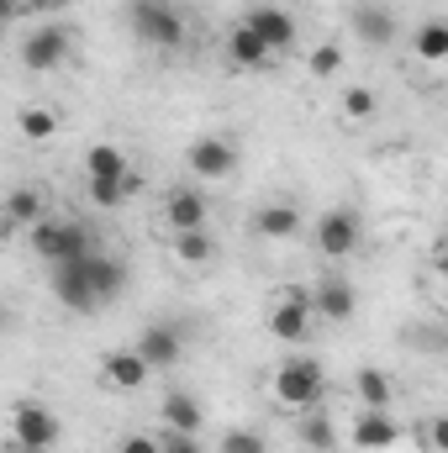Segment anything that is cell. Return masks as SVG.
<instances>
[{"mask_svg": "<svg viewBox=\"0 0 448 453\" xmlns=\"http://www.w3.org/2000/svg\"><path fill=\"white\" fill-rule=\"evenodd\" d=\"M27 242H32V253L53 269V264H69V258H90L101 242H96V232L85 222H64V217H42V222L27 232Z\"/></svg>", "mask_w": 448, "mask_h": 453, "instance_id": "obj_1", "label": "cell"}, {"mask_svg": "<svg viewBox=\"0 0 448 453\" xmlns=\"http://www.w3.org/2000/svg\"><path fill=\"white\" fill-rule=\"evenodd\" d=\"M322 395H328V374L317 358H285L274 369V401L285 411H317Z\"/></svg>", "mask_w": 448, "mask_h": 453, "instance_id": "obj_2", "label": "cell"}, {"mask_svg": "<svg viewBox=\"0 0 448 453\" xmlns=\"http://www.w3.org/2000/svg\"><path fill=\"white\" fill-rule=\"evenodd\" d=\"M127 27H132L148 48H164V53L185 48V16H180V5H169V0H127Z\"/></svg>", "mask_w": 448, "mask_h": 453, "instance_id": "obj_3", "label": "cell"}, {"mask_svg": "<svg viewBox=\"0 0 448 453\" xmlns=\"http://www.w3.org/2000/svg\"><path fill=\"white\" fill-rule=\"evenodd\" d=\"M58 438H64V422H58L53 406L16 401V411H11V449L16 453H53Z\"/></svg>", "mask_w": 448, "mask_h": 453, "instance_id": "obj_4", "label": "cell"}, {"mask_svg": "<svg viewBox=\"0 0 448 453\" xmlns=\"http://www.w3.org/2000/svg\"><path fill=\"white\" fill-rule=\"evenodd\" d=\"M96 253H101V248H96ZM48 290H53L69 311H80V317H96V311L106 306V296H101V285H96V274H90V258L53 264V269H48Z\"/></svg>", "mask_w": 448, "mask_h": 453, "instance_id": "obj_5", "label": "cell"}, {"mask_svg": "<svg viewBox=\"0 0 448 453\" xmlns=\"http://www.w3.org/2000/svg\"><path fill=\"white\" fill-rule=\"evenodd\" d=\"M359 237H364V222H359V211H348V206H333V211H322V217L312 222V242H317V253H322L328 264H343V258L359 248Z\"/></svg>", "mask_w": 448, "mask_h": 453, "instance_id": "obj_6", "label": "cell"}, {"mask_svg": "<svg viewBox=\"0 0 448 453\" xmlns=\"http://www.w3.org/2000/svg\"><path fill=\"white\" fill-rule=\"evenodd\" d=\"M69 53H74V37H69V27H58V21H42V27H32V32L21 37V64L37 69V74L64 69Z\"/></svg>", "mask_w": 448, "mask_h": 453, "instance_id": "obj_7", "label": "cell"}, {"mask_svg": "<svg viewBox=\"0 0 448 453\" xmlns=\"http://www.w3.org/2000/svg\"><path fill=\"white\" fill-rule=\"evenodd\" d=\"M185 169H190L201 185H217V180H227V174L237 169V142H227V137H196V142L185 148Z\"/></svg>", "mask_w": 448, "mask_h": 453, "instance_id": "obj_8", "label": "cell"}, {"mask_svg": "<svg viewBox=\"0 0 448 453\" xmlns=\"http://www.w3.org/2000/svg\"><path fill=\"white\" fill-rule=\"evenodd\" d=\"M312 317H317L312 290H285V296L274 301V311H269V333L296 348V342H306V333H312Z\"/></svg>", "mask_w": 448, "mask_h": 453, "instance_id": "obj_9", "label": "cell"}, {"mask_svg": "<svg viewBox=\"0 0 448 453\" xmlns=\"http://www.w3.org/2000/svg\"><path fill=\"white\" fill-rule=\"evenodd\" d=\"M312 306H317L322 322H353V311H359V290H353L348 274L328 269V274L312 285Z\"/></svg>", "mask_w": 448, "mask_h": 453, "instance_id": "obj_10", "label": "cell"}, {"mask_svg": "<svg viewBox=\"0 0 448 453\" xmlns=\"http://www.w3.org/2000/svg\"><path fill=\"white\" fill-rule=\"evenodd\" d=\"M348 443H353L359 453H390L396 443H401V427H396L390 411L359 406V417H353V427H348Z\"/></svg>", "mask_w": 448, "mask_h": 453, "instance_id": "obj_11", "label": "cell"}, {"mask_svg": "<svg viewBox=\"0 0 448 453\" xmlns=\"http://www.w3.org/2000/svg\"><path fill=\"white\" fill-rule=\"evenodd\" d=\"M206 222H212L206 190H196V185L169 190V201H164V226H169V237H174V232H196V226H206Z\"/></svg>", "mask_w": 448, "mask_h": 453, "instance_id": "obj_12", "label": "cell"}, {"mask_svg": "<svg viewBox=\"0 0 448 453\" xmlns=\"http://www.w3.org/2000/svg\"><path fill=\"white\" fill-rule=\"evenodd\" d=\"M243 21H248L274 53H290V48H296V16H290L285 5H248Z\"/></svg>", "mask_w": 448, "mask_h": 453, "instance_id": "obj_13", "label": "cell"}, {"mask_svg": "<svg viewBox=\"0 0 448 453\" xmlns=\"http://www.w3.org/2000/svg\"><path fill=\"white\" fill-rule=\"evenodd\" d=\"M153 369H174L180 358H185V327H169V322H153V327H143V338L132 342Z\"/></svg>", "mask_w": 448, "mask_h": 453, "instance_id": "obj_14", "label": "cell"}, {"mask_svg": "<svg viewBox=\"0 0 448 453\" xmlns=\"http://www.w3.org/2000/svg\"><path fill=\"white\" fill-rule=\"evenodd\" d=\"M248 226H253L259 237H269V242H290V237H301V232H306L301 211H296L290 201H269V206H259V211L248 217Z\"/></svg>", "mask_w": 448, "mask_h": 453, "instance_id": "obj_15", "label": "cell"}, {"mask_svg": "<svg viewBox=\"0 0 448 453\" xmlns=\"http://www.w3.org/2000/svg\"><path fill=\"white\" fill-rule=\"evenodd\" d=\"M227 58H232V69H269V64H274V48H269L248 21H237V27L227 32Z\"/></svg>", "mask_w": 448, "mask_h": 453, "instance_id": "obj_16", "label": "cell"}, {"mask_svg": "<svg viewBox=\"0 0 448 453\" xmlns=\"http://www.w3.org/2000/svg\"><path fill=\"white\" fill-rule=\"evenodd\" d=\"M148 374H153V364L137 348H112L106 353V385L112 390H137V385H148Z\"/></svg>", "mask_w": 448, "mask_h": 453, "instance_id": "obj_17", "label": "cell"}, {"mask_svg": "<svg viewBox=\"0 0 448 453\" xmlns=\"http://www.w3.org/2000/svg\"><path fill=\"white\" fill-rule=\"evenodd\" d=\"M353 32L369 42V48H390L396 42V16L385 11V5H353Z\"/></svg>", "mask_w": 448, "mask_h": 453, "instance_id": "obj_18", "label": "cell"}, {"mask_svg": "<svg viewBox=\"0 0 448 453\" xmlns=\"http://www.w3.org/2000/svg\"><path fill=\"white\" fill-rule=\"evenodd\" d=\"M158 417H164V427L169 433H201V401L190 395V390H169L164 401H158Z\"/></svg>", "mask_w": 448, "mask_h": 453, "instance_id": "obj_19", "label": "cell"}, {"mask_svg": "<svg viewBox=\"0 0 448 453\" xmlns=\"http://www.w3.org/2000/svg\"><path fill=\"white\" fill-rule=\"evenodd\" d=\"M42 217H48V211H42V190H37V185H16V190L5 196V226H11V232H32Z\"/></svg>", "mask_w": 448, "mask_h": 453, "instance_id": "obj_20", "label": "cell"}, {"mask_svg": "<svg viewBox=\"0 0 448 453\" xmlns=\"http://www.w3.org/2000/svg\"><path fill=\"white\" fill-rule=\"evenodd\" d=\"M353 395H359V406H369V411H390V401H396V385H390V374H385V369L364 364V369L353 374Z\"/></svg>", "mask_w": 448, "mask_h": 453, "instance_id": "obj_21", "label": "cell"}, {"mask_svg": "<svg viewBox=\"0 0 448 453\" xmlns=\"http://www.w3.org/2000/svg\"><path fill=\"white\" fill-rule=\"evenodd\" d=\"M137 190H143V174H137V169H132L127 180H85V196H90L96 211H116V206H127Z\"/></svg>", "mask_w": 448, "mask_h": 453, "instance_id": "obj_22", "label": "cell"}, {"mask_svg": "<svg viewBox=\"0 0 448 453\" xmlns=\"http://www.w3.org/2000/svg\"><path fill=\"white\" fill-rule=\"evenodd\" d=\"M127 153L116 142H90L85 148V180H127Z\"/></svg>", "mask_w": 448, "mask_h": 453, "instance_id": "obj_23", "label": "cell"}, {"mask_svg": "<svg viewBox=\"0 0 448 453\" xmlns=\"http://www.w3.org/2000/svg\"><path fill=\"white\" fill-rule=\"evenodd\" d=\"M169 248H174V258L180 264H212L217 258V237H212V226H196V232H174L169 237Z\"/></svg>", "mask_w": 448, "mask_h": 453, "instance_id": "obj_24", "label": "cell"}, {"mask_svg": "<svg viewBox=\"0 0 448 453\" xmlns=\"http://www.w3.org/2000/svg\"><path fill=\"white\" fill-rule=\"evenodd\" d=\"M296 438H301L312 453H337V427H333V417H328L322 406L306 411V417L296 422Z\"/></svg>", "mask_w": 448, "mask_h": 453, "instance_id": "obj_25", "label": "cell"}, {"mask_svg": "<svg viewBox=\"0 0 448 453\" xmlns=\"http://www.w3.org/2000/svg\"><path fill=\"white\" fill-rule=\"evenodd\" d=\"M412 48H417L422 64H444L448 58V21H422L412 32Z\"/></svg>", "mask_w": 448, "mask_h": 453, "instance_id": "obj_26", "label": "cell"}, {"mask_svg": "<svg viewBox=\"0 0 448 453\" xmlns=\"http://www.w3.org/2000/svg\"><path fill=\"white\" fill-rule=\"evenodd\" d=\"M16 132H21L27 142H48V137L58 132V116L48 111V106H21V111H16Z\"/></svg>", "mask_w": 448, "mask_h": 453, "instance_id": "obj_27", "label": "cell"}, {"mask_svg": "<svg viewBox=\"0 0 448 453\" xmlns=\"http://www.w3.org/2000/svg\"><path fill=\"white\" fill-rule=\"evenodd\" d=\"M337 106L348 121H369V116H380V96L369 90V85H348L343 96H337Z\"/></svg>", "mask_w": 448, "mask_h": 453, "instance_id": "obj_28", "label": "cell"}, {"mask_svg": "<svg viewBox=\"0 0 448 453\" xmlns=\"http://www.w3.org/2000/svg\"><path fill=\"white\" fill-rule=\"evenodd\" d=\"M217 453H269V443L259 433H248V427H227L217 438Z\"/></svg>", "mask_w": 448, "mask_h": 453, "instance_id": "obj_29", "label": "cell"}, {"mask_svg": "<svg viewBox=\"0 0 448 453\" xmlns=\"http://www.w3.org/2000/svg\"><path fill=\"white\" fill-rule=\"evenodd\" d=\"M306 64H312V74H317V80H333L337 69H343V48H337V42H317Z\"/></svg>", "mask_w": 448, "mask_h": 453, "instance_id": "obj_30", "label": "cell"}, {"mask_svg": "<svg viewBox=\"0 0 448 453\" xmlns=\"http://www.w3.org/2000/svg\"><path fill=\"white\" fill-rule=\"evenodd\" d=\"M116 453H164V438H148V433H127Z\"/></svg>", "mask_w": 448, "mask_h": 453, "instance_id": "obj_31", "label": "cell"}, {"mask_svg": "<svg viewBox=\"0 0 448 453\" xmlns=\"http://www.w3.org/2000/svg\"><path fill=\"white\" fill-rule=\"evenodd\" d=\"M164 453H206V449H201L196 433H169V427H164Z\"/></svg>", "mask_w": 448, "mask_h": 453, "instance_id": "obj_32", "label": "cell"}, {"mask_svg": "<svg viewBox=\"0 0 448 453\" xmlns=\"http://www.w3.org/2000/svg\"><path fill=\"white\" fill-rule=\"evenodd\" d=\"M428 443L438 453H448V417H433V422H428Z\"/></svg>", "mask_w": 448, "mask_h": 453, "instance_id": "obj_33", "label": "cell"}, {"mask_svg": "<svg viewBox=\"0 0 448 453\" xmlns=\"http://www.w3.org/2000/svg\"><path fill=\"white\" fill-rule=\"evenodd\" d=\"M64 5H74V0H37L32 11H64Z\"/></svg>", "mask_w": 448, "mask_h": 453, "instance_id": "obj_34", "label": "cell"}, {"mask_svg": "<svg viewBox=\"0 0 448 453\" xmlns=\"http://www.w3.org/2000/svg\"><path fill=\"white\" fill-rule=\"evenodd\" d=\"M5 5H11V11H32L37 0H5Z\"/></svg>", "mask_w": 448, "mask_h": 453, "instance_id": "obj_35", "label": "cell"}]
</instances>
